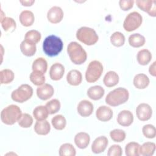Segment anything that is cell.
I'll return each instance as SVG.
<instances>
[{
  "label": "cell",
  "mask_w": 156,
  "mask_h": 156,
  "mask_svg": "<svg viewBox=\"0 0 156 156\" xmlns=\"http://www.w3.org/2000/svg\"><path fill=\"white\" fill-rule=\"evenodd\" d=\"M63 47L62 39L55 35L48 36L43 42V50L49 57L57 55L62 51Z\"/></svg>",
  "instance_id": "6da1fadb"
},
{
  "label": "cell",
  "mask_w": 156,
  "mask_h": 156,
  "mask_svg": "<svg viewBox=\"0 0 156 156\" xmlns=\"http://www.w3.org/2000/svg\"><path fill=\"white\" fill-rule=\"evenodd\" d=\"M129 98V91L125 88L118 87L107 94L105 97V102L110 106L115 107L127 102Z\"/></svg>",
  "instance_id": "7a4b0ae2"
},
{
  "label": "cell",
  "mask_w": 156,
  "mask_h": 156,
  "mask_svg": "<svg viewBox=\"0 0 156 156\" xmlns=\"http://www.w3.org/2000/svg\"><path fill=\"white\" fill-rule=\"evenodd\" d=\"M67 52L71 62L76 65L83 63L87 58V54L83 47L76 41L70 42L67 46Z\"/></svg>",
  "instance_id": "3957f363"
},
{
  "label": "cell",
  "mask_w": 156,
  "mask_h": 156,
  "mask_svg": "<svg viewBox=\"0 0 156 156\" xmlns=\"http://www.w3.org/2000/svg\"><path fill=\"white\" fill-rule=\"evenodd\" d=\"M21 112V108L18 105H9L1 111V119L5 124L13 125L18 121L22 115Z\"/></svg>",
  "instance_id": "277c9868"
},
{
  "label": "cell",
  "mask_w": 156,
  "mask_h": 156,
  "mask_svg": "<svg viewBox=\"0 0 156 156\" xmlns=\"http://www.w3.org/2000/svg\"><path fill=\"white\" fill-rule=\"evenodd\" d=\"M76 38L78 40L86 45H93L99 40V37L96 31L88 27H80L76 32Z\"/></svg>",
  "instance_id": "5b68a950"
},
{
  "label": "cell",
  "mask_w": 156,
  "mask_h": 156,
  "mask_svg": "<svg viewBox=\"0 0 156 156\" xmlns=\"http://www.w3.org/2000/svg\"><path fill=\"white\" fill-rule=\"evenodd\" d=\"M103 65L98 60H93L88 64L85 71V79L89 83L96 82L103 72Z\"/></svg>",
  "instance_id": "8992f818"
},
{
  "label": "cell",
  "mask_w": 156,
  "mask_h": 156,
  "mask_svg": "<svg viewBox=\"0 0 156 156\" xmlns=\"http://www.w3.org/2000/svg\"><path fill=\"white\" fill-rule=\"evenodd\" d=\"M33 88L28 84H22L18 88L13 90L11 94L13 101L23 103L29 100L33 95Z\"/></svg>",
  "instance_id": "52a82bcc"
},
{
  "label": "cell",
  "mask_w": 156,
  "mask_h": 156,
  "mask_svg": "<svg viewBox=\"0 0 156 156\" xmlns=\"http://www.w3.org/2000/svg\"><path fill=\"white\" fill-rule=\"evenodd\" d=\"M143 17L136 11L129 13L125 18L123 22V27L127 32H132L138 29L142 24Z\"/></svg>",
  "instance_id": "ba28073f"
},
{
  "label": "cell",
  "mask_w": 156,
  "mask_h": 156,
  "mask_svg": "<svg viewBox=\"0 0 156 156\" xmlns=\"http://www.w3.org/2000/svg\"><path fill=\"white\" fill-rule=\"evenodd\" d=\"M136 115L140 121H147L152 116V109L148 104L141 103L136 108Z\"/></svg>",
  "instance_id": "9c48e42d"
},
{
  "label": "cell",
  "mask_w": 156,
  "mask_h": 156,
  "mask_svg": "<svg viewBox=\"0 0 156 156\" xmlns=\"http://www.w3.org/2000/svg\"><path fill=\"white\" fill-rule=\"evenodd\" d=\"M136 5L150 16H156V5L154 0H136Z\"/></svg>",
  "instance_id": "30bf717a"
},
{
  "label": "cell",
  "mask_w": 156,
  "mask_h": 156,
  "mask_svg": "<svg viewBox=\"0 0 156 156\" xmlns=\"http://www.w3.org/2000/svg\"><path fill=\"white\" fill-rule=\"evenodd\" d=\"M63 11L60 7L52 6L47 12V18L48 21L53 24L60 23L63 18Z\"/></svg>",
  "instance_id": "8fae6325"
},
{
  "label": "cell",
  "mask_w": 156,
  "mask_h": 156,
  "mask_svg": "<svg viewBox=\"0 0 156 156\" xmlns=\"http://www.w3.org/2000/svg\"><path fill=\"white\" fill-rule=\"evenodd\" d=\"M54 93L53 87L49 83H44L38 86L37 88V95L38 98L43 101H46L51 98Z\"/></svg>",
  "instance_id": "7c38bea8"
},
{
  "label": "cell",
  "mask_w": 156,
  "mask_h": 156,
  "mask_svg": "<svg viewBox=\"0 0 156 156\" xmlns=\"http://www.w3.org/2000/svg\"><path fill=\"white\" fill-rule=\"evenodd\" d=\"M108 144V140L105 136L97 137L91 144V151L94 154H100L103 152Z\"/></svg>",
  "instance_id": "4fadbf2b"
},
{
  "label": "cell",
  "mask_w": 156,
  "mask_h": 156,
  "mask_svg": "<svg viewBox=\"0 0 156 156\" xmlns=\"http://www.w3.org/2000/svg\"><path fill=\"white\" fill-rule=\"evenodd\" d=\"M94 107L93 104L86 99L80 101L77 107V110L78 113L83 116L87 117L91 115L93 112Z\"/></svg>",
  "instance_id": "5bb4252c"
},
{
  "label": "cell",
  "mask_w": 156,
  "mask_h": 156,
  "mask_svg": "<svg viewBox=\"0 0 156 156\" xmlns=\"http://www.w3.org/2000/svg\"><path fill=\"white\" fill-rule=\"evenodd\" d=\"M133 121V115L130 111L127 110H123L121 111L117 116L118 123L124 127L130 126Z\"/></svg>",
  "instance_id": "9a60e30c"
},
{
  "label": "cell",
  "mask_w": 156,
  "mask_h": 156,
  "mask_svg": "<svg viewBox=\"0 0 156 156\" xmlns=\"http://www.w3.org/2000/svg\"><path fill=\"white\" fill-rule=\"evenodd\" d=\"M113 115L110 107L106 105H101L98 107L96 112V116L98 120L103 122L110 121Z\"/></svg>",
  "instance_id": "2e32d148"
},
{
  "label": "cell",
  "mask_w": 156,
  "mask_h": 156,
  "mask_svg": "<svg viewBox=\"0 0 156 156\" xmlns=\"http://www.w3.org/2000/svg\"><path fill=\"white\" fill-rule=\"evenodd\" d=\"M65 73V67L60 63H55L50 68L49 76L53 80L61 79Z\"/></svg>",
  "instance_id": "e0dca14e"
},
{
  "label": "cell",
  "mask_w": 156,
  "mask_h": 156,
  "mask_svg": "<svg viewBox=\"0 0 156 156\" xmlns=\"http://www.w3.org/2000/svg\"><path fill=\"white\" fill-rule=\"evenodd\" d=\"M76 145L81 149H85L88 147L90 141V136L86 132H80L77 133L74 138Z\"/></svg>",
  "instance_id": "ac0fdd59"
},
{
  "label": "cell",
  "mask_w": 156,
  "mask_h": 156,
  "mask_svg": "<svg viewBox=\"0 0 156 156\" xmlns=\"http://www.w3.org/2000/svg\"><path fill=\"white\" fill-rule=\"evenodd\" d=\"M66 80L69 85L73 86H77L80 85L82 80L81 72L77 69H72L69 71L66 75Z\"/></svg>",
  "instance_id": "d6986e66"
},
{
  "label": "cell",
  "mask_w": 156,
  "mask_h": 156,
  "mask_svg": "<svg viewBox=\"0 0 156 156\" xmlns=\"http://www.w3.org/2000/svg\"><path fill=\"white\" fill-rule=\"evenodd\" d=\"M150 80L148 76L143 73H139L135 76L133 80L134 86L138 89H144L149 84Z\"/></svg>",
  "instance_id": "ffe728a7"
},
{
  "label": "cell",
  "mask_w": 156,
  "mask_h": 156,
  "mask_svg": "<svg viewBox=\"0 0 156 156\" xmlns=\"http://www.w3.org/2000/svg\"><path fill=\"white\" fill-rule=\"evenodd\" d=\"M19 20L23 26L29 27L33 24L35 21V16L32 11L24 10L20 13Z\"/></svg>",
  "instance_id": "44dd1931"
},
{
  "label": "cell",
  "mask_w": 156,
  "mask_h": 156,
  "mask_svg": "<svg viewBox=\"0 0 156 156\" xmlns=\"http://www.w3.org/2000/svg\"><path fill=\"white\" fill-rule=\"evenodd\" d=\"M105 90L100 85H94L90 87L87 92V96L93 100L97 101L101 99L104 95Z\"/></svg>",
  "instance_id": "7402d4cb"
},
{
  "label": "cell",
  "mask_w": 156,
  "mask_h": 156,
  "mask_svg": "<svg viewBox=\"0 0 156 156\" xmlns=\"http://www.w3.org/2000/svg\"><path fill=\"white\" fill-rule=\"evenodd\" d=\"M50 124L46 119L42 121H37L34 125L35 132L40 135H46L48 134L50 132Z\"/></svg>",
  "instance_id": "603a6c76"
},
{
  "label": "cell",
  "mask_w": 156,
  "mask_h": 156,
  "mask_svg": "<svg viewBox=\"0 0 156 156\" xmlns=\"http://www.w3.org/2000/svg\"><path fill=\"white\" fill-rule=\"evenodd\" d=\"M20 49L24 55L31 57L36 52V44L24 40L20 44Z\"/></svg>",
  "instance_id": "cb8c5ba5"
},
{
  "label": "cell",
  "mask_w": 156,
  "mask_h": 156,
  "mask_svg": "<svg viewBox=\"0 0 156 156\" xmlns=\"http://www.w3.org/2000/svg\"><path fill=\"white\" fill-rule=\"evenodd\" d=\"M119 80V76L115 71H109L105 74L103 82L106 87H113L118 83Z\"/></svg>",
  "instance_id": "d4e9b609"
},
{
  "label": "cell",
  "mask_w": 156,
  "mask_h": 156,
  "mask_svg": "<svg viewBox=\"0 0 156 156\" xmlns=\"http://www.w3.org/2000/svg\"><path fill=\"white\" fill-rule=\"evenodd\" d=\"M136 60L139 64L146 65L152 60V54L150 51L147 49H141L136 54Z\"/></svg>",
  "instance_id": "484cf974"
},
{
  "label": "cell",
  "mask_w": 156,
  "mask_h": 156,
  "mask_svg": "<svg viewBox=\"0 0 156 156\" xmlns=\"http://www.w3.org/2000/svg\"><path fill=\"white\" fill-rule=\"evenodd\" d=\"M128 41L129 44L133 48H140L143 46L146 41L145 38L143 35L138 34L135 33L131 34L128 38Z\"/></svg>",
  "instance_id": "4316f807"
},
{
  "label": "cell",
  "mask_w": 156,
  "mask_h": 156,
  "mask_svg": "<svg viewBox=\"0 0 156 156\" xmlns=\"http://www.w3.org/2000/svg\"><path fill=\"white\" fill-rule=\"evenodd\" d=\"M49 112L44 105L37 106L33 110V116L37 121H42L48 117Z\"/></svg>",
  "instance_id": "83f0119b"
},
{
  "label": "cell",
  "mask_w": 156,
  "mask_h": 156,
  "mask_svg": "<svg viewBox=\"0 0 156 156\" xmlns=\"http://www.w3.org/2000/svg\"><path fill=\"white\" fill-rule=\"evenodd\" d=\"M32 71H38L44 74L48 69V63L46 60L43 57L36 58L32 63Z\"/></svg>",
  "instance_id": "f1b7e54d"
},
{
  "label": "cell",
  "mask_w": 156,
  "mask_h": 156,
  "mask_svg": "<svg viewBox=\"0 0 156 156\" xmlns=\"http://www.w3.org/2000/svg\"><path fill=\"white\" fill-rule=\"evenodd\" d=\"M1 26L5 32H12L16 27V24L13 18L11 17L4 16L2 19H1Z\"/></svg>",
  "instance_id": "f546056e"
},
{
  "label": "cell",
  "mask_w": 156,
  "mask_h": 156,
  "mask_svg": "<svg viewBox=\"0 0 156 156\" xmlns=\"http://www.w3.org/2000/svg\"><path fill=\"white\" fill-rule=\"evenodd\" d=\"M155 151V144L153 142L144 143L140 147V155L143 156H152Z\"/></svg>",
  "instance_id": "4dcf8cb0"
},
{
  "label": "cell",
  "mask_w": 156,
  "mask_h": 156,
  "mask_svg": "<svg viewBox=\"0 0 156 156\" xmlns=\"http://www.w3.org/2000/svg\"><path fill=\"white\" fill-rule=\"evenodd\" d=\"M44 74L38 71H32L29 76L30 80L35 85L41 86L44 84L46 80Z\"/></svg>",
  "instance_id": "1f68e13d"
},
{
  "label": "cell",
  "mask_w": 156,
  "mask_h": 156,
  "mask_svg": "<svg viewBox=\"0 0 156 156\" xmlns=\"http://www.w3.org/2000/svg\"><path fill=\"white\" fill-rule=\"evenodd\" d=\"M58 154L60 156H75L76 151L71 143H64L60 147Z\"/></svg>",
  "instance_id": "d6a6232c"
},
{
  "label": "cell",
  "mask_w": 156,
  "mask_h": 156,
  "mask_svg": "<svg viewBox=\"0 0 156 156\" xmlns=\"http://www.w3.org/2000/svg\"><path fill=\"white\" fill-rule=\"evenodd\" d=\"M140 145L136 142H130L126 145L125 153L127 156H138L140 155Z\"/></svg>",
  "instance_id": "836d02e7"
},
{
  "label": "cell",
  "mask_w": 156,
  "mask_h": 156,
  "mask_svg": "<svg viewBox=\"0 0 156 156\" xmlns=\"http://www.w3.org/2000/svg\"><path fill=\"white\" fill-rule=\"evenodd\" d=\"M14 77V73L11 69H4L0 71V82L1 84H8L12 82Z\"/></svg>",
  "instance_id": "e575fe53"
},
{
  "label": "cell",
  "mask_w": 156,
  "mask_h": 156,
  "mask_svg": "<svg viewBox=\"0 0 156 156\" xmlns=\"http://www.w3.org/2000/svg\"><path fill=\"white\" fill-rule=\"evenodd\" d=\"M52 126L57 130H63L66 124V120L64 116L62 115H57L51 119Z\"/></svg>",
  "instance_id": "d590c367"
},
{
  "label": "cell",
  "mask_w": 156,
  "mask_h": 156,
  "mask_svg": "<svg viewBox=\"0 0 156 156\" xmlns=\"http://www.w3.org/2000/svg\"><path fill=\"white\" fill-rule=\"evenodd\" d=\"M110 42L113 46L120 47L125 43V36L120 32H115L110 36Z\"/></svg>",
  "instance_id": "8d00e7d4"
},
{
  "label": "cell",
  "mask_w": 156,
  "mask_h": 156,
  "mask_svg": "<svg viewBox=\"0 0 156 156\" xmlns=\"http://www.w3.org/2000/svg\"><path fill=\"white\" fill-rule=\"evenodd\" d=\"M41 38V34L37 30H30L27 31L24 36V40L33 43H38Z\"/></svg>",
  "instance_id": "74e56055"
},
{
  "label": "cell",
  "mask_w": 156,
  "mask_h": 156,
  "mask_svg": "<svg viewBox=\"0 0 156 156\" xmlns=\"http://www.w3.org/2000/svg\"><path fill=\"white\" fill-rule=\"evenodd\" d=\"M110 136L113 141L119 143L125 140L126 134L124 130L122 129H116L110 131Z\"/></svg>",
  "instance_id": "f35d334b"
},
{
  "label": "cell",
  "mask_w": 156,
  "mask_h": 156,
  "mask_svg": "<svg viewBox=\"0 0 156 156\" xmlns=\"http://www.w3.org/2000/svg\"><path fill=\"white\" fill-rule=\"evenodd\" d=\"M17 122L20 127L23 128H29L33 124V118L28 113H22Z\"/></svg>",
  "instance_id": "ab89813d"
},
{
  "label": "cell",
  "mask_w": 156,
  "mask_h": 156,
  "mask_svg": "<svg viewBox=\"0 0 156 156\" xmlns=\"http://www.w3.org/2000/svg\"><path fill=\"white\" fill-rule=\"evenodd\" d=\"M49 114H54L60 109V102L57 99H53L46 102L45 105Z\"/></svg>",
  "instance_id": "60d3db41"
},
{
  "label": "cell",
  "mask_w": 156,
  "mask_h": 156,
  "mask_svg": "<svg viewBox=\"0 0 156 156\" xmlns=\"http://www.w3.org/2000/svg\"><path fill=\"white\" fill-rule=\"evenodd\" d=\"M144 136L147 138H154L156 136V129L154 125L148 124L144 125L142 128Z\"/></svg>",
  "instance_id": "b9f144b4"
},
{
  "label": "cell",
  "mask_w": 156,
  "mask_h": 156,
  "mask_svg": "<svg viewBox=\"0 0 156 156\" xmlns=\"http://www.w3.org/2000/svg\"><path fill=\"white\" fill-rule=\"evenodd\" d=\"M122 154V149L118 144H113L108 149L107 155L108 156H121Z\"/></svg>",
  "instance_id": "7bdbcfd3"
},
{
  "label": "cell",
  "mask_w": 156,
  "mask_h": 156,
  "mask_svg": "<svg viewBox=\"0 0 156 156\" xmlns=\"http://www.w3.org/2000/svg\"><path fill=\"white\" fill-rule=\"evenodd\" d=\"M134 2L133 0H120L119 1V5L122 10L126 11L133 7Z\"/></svg>",
  "instance_id": "ee69618b"
},
{
  "label": "cell",
  "mask_w": 156,
  "mask_h": 156,
  "mask_svg": "<svg viewBox=\"0 0 156 156\" xmlns=\"http://www.w3.org/2000/svg\"><path fill=\"white\" fill-rule=\"evenodd\" d=\"M155 62H154L149 68V72L151 75L152 76H156V70H155Z\"/></svg>",
  "instance_id": "f6af8a7d"
},
{
  "label": "cell",
  "mask_w": 156,
  "mask_h": 156,
  "mask_svg": "<svg viewBox=\"0 0 156 156\" xmlns=\"http://www.w3.org/2000/svg\"><path fill=\"white\" fill-rule=\"evenodd\" d=\"M20 2L24 6H30L32 5L34 2V0H29V1H20Z\"/></svg>",
  "instance_id": "bcb514c9"
}]
</instances>
